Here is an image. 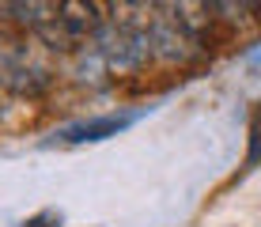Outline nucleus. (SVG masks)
Instances as JSON below:
<instances>
[{"label":"nucleus","instance_id":"obj_3","mask_svg":"<svg viewBox=\"0 0 261 227\" xmlns=\"http://www.w3.org/2000/svg\"><path fill=\"white\" fill-rule=\"evenodd\" d=\"M144 114H148V106H140V110H114V114L84 117V121H72V125H65V129H57L49 144H65V148L102 144V140H110V136H121L125 129H133Z\"/></svg>","mask_w":261,"mask_h":227},{"label":"nucleus","instance_id":"obj_4","mask_svg":"<svg viewBox=\"0 0 261 227\" xmlns=\"http://www.w3.org/2000/svg\"><path fill=\"white\" fill-rule=\"evenodd\" d=\"M257 163H261V106L250 114V152H246V163H242V170H254Z\"/></svg>","mask_w":261,"mask_h":227},{"label":"nucleus","instance_id":"obj_2","mask_svg":"<svg viewBox=\"0 0 261 227\" xmlns=\"http://www.w3.org/2000/svg\"><path fill=\"white\" fill-rule=\"evenodd\" d=\"M46 45L23 38L0 42V87L8 95H38L53 84V65L46 61Z\"/></svg>","mask_w":261,"mask_h":227},{"label":"nucleus","instance_id":"obj_1","mask_svg":"<svg viewBox=\"0 0 261 227\" xmlns=\"http://www.w3.org/2000/svg\"><path fill=\"white\" fill-rule=\"evenodd\" d=\"M98 12H102V8L84 4V0H61V4L49 8L46 23L34 31V38L53 53H80L98 34V27L106 19V15H98Z\"/></svg>","mask_w":261,"mask_h":227},{"label":"nucleus","instance_id":"obj_5","mask_svg":"<svg viewBox=\"0 0 261 227\" xmlns=\"http://www.w3.org/2000/svg\"><path fill=\"white\" fill-rule=\"evenodd\" d=\"M23 227H61V212H57V208H46V212L31 216Z\"/></svg>","mask_w":261,"mask_h":227},{"label":"nucleus","instance_id":"obj_6","mask_svg":"<svg viewBox=\"0 0 261 227\" xmlns=\"http://www.w3.org/2000/svg\"><path fill=\"white\" fill-rule=\"evenodd\" d=\"M4 95H8V91H4V87H0V110H4Z\"/></svg>","mask_w":261,"mask_h":227}]
</instances>
